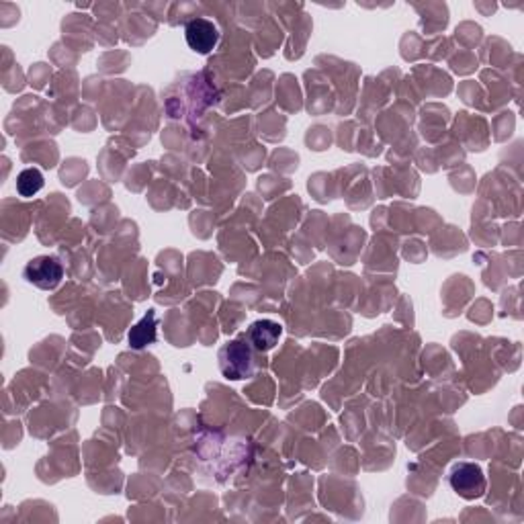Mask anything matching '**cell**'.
Masks as SVG:
<instances>
[{"mask_svg":"<svg viewBox=\"0 0 524 524\" xmlns=\"http://www.w3.org/2000/svg\"><path fill=\"white\" fill-rule=\"evenodd\" d=\"M449 484L452 492L465 500H476L486 494V476L476 463H459L452 467Z\"/></svg>","mask_w":524,"mask_h":524,"instance_id":"obj_1","label":"cell"},{"mask_svg":"<svg viewBox=\"0 0 524 524\" xmlns=\"http://www.w3.org/2000/svg\"><path fill=\"white\" fill-rule=\"evenodd\" d=\"M156 340V316L154 311H150L144 320H141L136 328L130 332V342L131 346H136V349H141V346H146L148 342H154Z\"/></svg>","mask_w":524,"mask_h":524,"instance_id":"obj_7","label":"cell"},{"mask_svg":"<svg viewBox=\"0 0 524 524\" xmlns=\"http://www.w3.org/2000/svg\"><path fill=\"white\" fill-rule=\"evenodd\" d=\"M23 275H25L27 283H31V285L49 292V289H55L60 285V281L63 277V268H62L58 258L38 257L25 266Z\"/></svg>","mask_w":524,"mask_h":524,"instance_id":"obj_2","label":"cell"},{"mask_svg":"<svg viewBox=\"0 0 524 524\" xmlns=\"http://www.w3.org/2000/svg\"><path fill=\"white\" fill-rule=\"evenodd\" d=\"M185 38L189 47L197 54H209L214 52L219 41V30L214 21L197 17L190 19L185 27Z\"/></svg>","mask_w":524,"mask_h":524,"instance_id":"obj_4","label":"cell"},{"mask_svg":"<svg viewBox=\"0 0 524 524\" xmlns=\"http://www.w3.org/2000/svg\"><path fill=\"white\" fill-rule=\"evenodd\" d=\"M248 338H250L254 349L271 351L275 349V344H277L281 338V325L271 320L257 322L250 325V330H248Z\"/></svg>","mask_w":524,"mask_h":524,"instance_id":"obj_5","label":"cell"},{"mask_svg":"<svg viewBox=\"0 0 524 524\" xmlns=\"http://www.w3.org/2000/svg\"><path fill=\"white\" fill-rule=\"evenodd\" d=\"M44 174L39 168H25L23 173L17 176V190L21 197H33L44 189Z\"/></svg>","mask_w":524,"mask_h":524,"instance_id":"obj_6","label":"cell"},{"mask_svg":"<svg viewBox=\"0 0 524 524\" xmlns=\"http://www.w3.org/2000/svg\"><path fill=\"white\" fill-rule=\"evenodd\" d=\"M219 367H222V373L230 379H244L248 373H250L252 367V355L250 346L240 342V340H233L219 355Z\"/></svg>","mask_w":524,"mask_h":524,"instance_id":"obj_3","label":"cell"}]
</instances>
